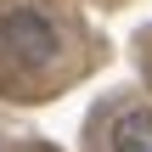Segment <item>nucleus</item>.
<instances>
[{
    "mask_svg": "<svg viewBox=\"0 0 152 152\" xmlns=\"http://www.w3.org/2000/svg\"><path fill=\"white\" fill-rule=\"evenodd\" d=\"M113 152H152V113L135 107L113 124Z\"/></svg>",
    "mask_w": 152,
    "mask_h": 152,
    "instance_id": "obj_2",
    "label": "nucleus"
},
{
    "mask_svg": "<svg viewBox=\"0 0 152 152\" xmlns=\"http://www.w3.org/2000/svg\"><path fill=\"white\" fill-rule=\"evenodd\" d=\"M0 51H6L11 62H23V68H45V62H56L62 34H56V23H51L45 11L17 6V11L0 17Z\"/></svg>",
    "mask_w": 152,
    "mask_h": 152,
    "instance_id": "obj_1",
    "label": "nucleus"
}]
</instances>
